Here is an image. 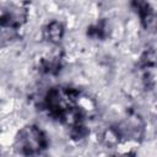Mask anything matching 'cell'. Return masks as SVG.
Wrapping results in <instances>:
<instances>
[{"instance_id": "cell-1", "label": "cell", "mask_w": 157, "mask_h": 157, "mask_svg": "<svg viewBox=\"0 0 157 157\" xmlns=\"http://www.w3.org/2000/svg\"><path fill=\"white\" fill-rule=\"evenodd\" d=\"M44 107L53 119H56L63 124L70 125L74 129L82 128V113L78 107V92L74 88H52L44 98Z\"/></svg>"}, {"instance_id": "cell-2", "label": "cell", "mask_w": 157, "mask_h": 157, "mask_svg": "<svg viewBox=\"0 0 157 157\" xmlns=\"http://www.w3.org/2000/svg\"><path fill=\"white\" fill-rule=\"evenodd\" d=\"M13 146L18 155L38 156L48 150L49 139L39 126L27 125L17 132Z\"/></svg>"}, {"instance_id": "cell-3", "label": "cell", "mask_w": 157, "mask_h": 157, "mask_svg": "<svg viewBox=\"0 0 157 157\" xmlns=\"http://www.w3.org/2000/svg\"><path fill=\"white\" fill-rule=\"evenodd\" d=\"M26 21V12L20 6L9 5L7 7L2 9L1 15V36H6L7 32H10L7 38L13 37L17 31L22 27L23 22Z\"/></svg>"}, {"instance_id": "cell-4", "label": "cell", "mask_w": 157, "mask_h": 157, "mask_svg": "<svg viewBox=\"0 0 157 157\" xmlns=\"http://www.w3.org/2000/svg\"><path fill=\"white\" fill-rule=\"evenodd\" d=\"M136 2V12L139 13L141 21L145 23L146 28H150L152 27L153 25H157V20H156V16L153 13V11L148 7V4L141 1V0H135Z\"/></svg>"}, {"instance_id": "cell-5", "label": "cell", "mask_w": 157, "mask_h": 157, "mask_svg": "<svg viewBox=\"0 0 157 157\" xmlns=\"http://www.w3.org/2000/svg\"><path fill=\"white\" fill-rule=\"evenodd\" d=\"M61 32H63V29H61L60 25H58V23H52L48 27V33H49L50 40H58L61 37Z\"/></svg>"}]
</instances>
